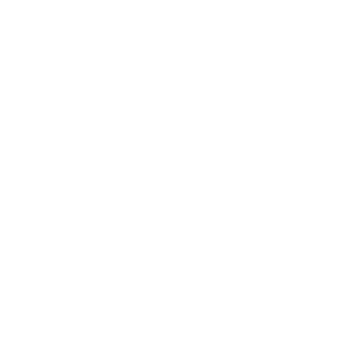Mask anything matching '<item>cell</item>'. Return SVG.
I'll return each instance as SVG.
<instances>
[]
</instances>
